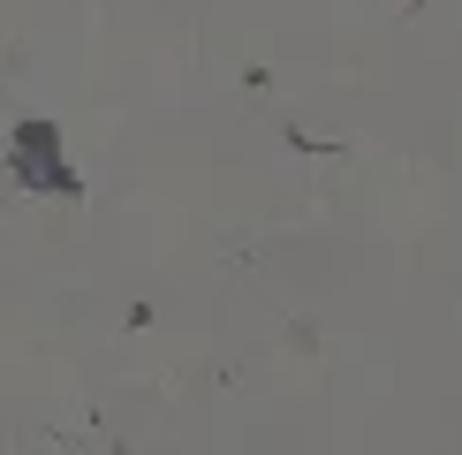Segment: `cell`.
<instances>
[{
	"label": "cell",
	"mask_w": 462,
	"mask_h": 455,
	"mask_svg": "<svg viewBox=\"0 0 462 455\" xmlns=\"http://www.w3.org/2000/svg\"><path fill=\"white\" fill-rule=\"evenodd\" d=\"M8 167H15V182H23V190H53V198H76V190H84V182H76V167L61 160V129L38 122V114H31V122H15Z\"/></svg>",
	"instance_id": "6da1fadb"
}]
</instances>
